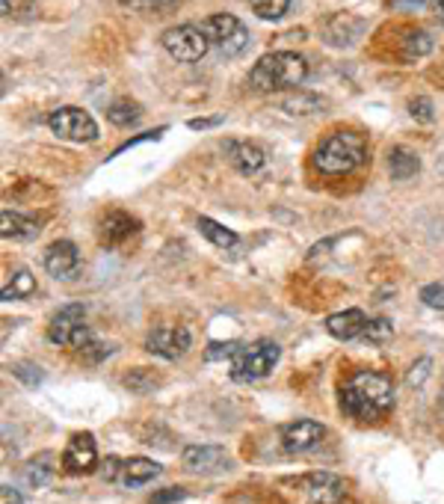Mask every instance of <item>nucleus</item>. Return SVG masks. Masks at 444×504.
I'll use <instances>...</instances> for the list:
<instances>
[{"label": "nucleus", "mask_w": 444, "mask_h": 504, "mask_svg": "<svg viewBox=\"0 0 444 504\" xmlns=\"http://www.w3.org/2000/svg\"><path fill=\"white\" fill-rule=\"evenodd\" d=\"M338 401L356 422H377L394 410V383L379 371H356L341 386Z\"/></svg>", "instance_id": "f257e3e1"}, {"label": "nucleus", "mask_w": 444, "mask_h": 504, "mask_svg": "<svg viewBox=\"0 0 444 504\" xmlns=\"http://www.w3.org/2000/svg\"><path fill=\"white\" fill-rule=\"evenodd\" d=\"M308 78L305 57L294 51H273L261 57L255 68L249 71V83L258 92H275V89H296Z\"/></svg>", "instance_id": "f03ea898"}, {"label": "nucleus", "mask_w": 444, "mask_h": 504, "mask_svg": "<svg viewBox=\"0 0 444 504\" xmlns=\"http://www.w3.org/2000/svg\"><path fill=\"white\" fill-rule=\"evenodd\" d=\"M367 161V142L356 131H335L315 152V166L323 175H346Z\"/></svg>", "instance_id": "7ed1b4c3"}, {"label": "nucleus", "mask_w": 444, "mask_h": 504, "mask_svg": "<svg viewBox=\"0 0 444 504\" xmlns=\"http://www.w3.org/2000/svg\"><path fill=\"white\" fill-rule=\"evenodd\" d=\"M279 356H282V347L270 339L240 344V351L232 356V380L234 383L263 380L267 374H273L275 365H279Z\"/></svg>", "instance_id": "20e7f679"}, {"label": "nucleus", "mask_w": 444, "mask_h": 504, "mask_svg": "<svg viewBox=\"0 0 444 504\" xmlns=\"http://www.w3.org/2000/svg\"><path fill=\"white\" fill-rule=\"evenodd\" d=\"M87 306L83 303H68L57 311V315L51 318V323H47V341L54 344H63V347H75V351H80L83 344L92 341V335L87 330Z\"/></svg>", "instance_id": "39448f33"}, {"label": "nucleus", "mask_w": 444, "mask_h": 504, "mask_svg": "<svg viewBox=\"0 0 444 504\" xmlns=\"http://www.w3.org/2000/svg\"><path fill=\"white\" fill-rule=\"evenodd\" d=\"M160 45L166 47V54L178 63H199L201 57L208 54L211 39L205 27H196V24H178V27H170L160 36Z\"/></svg>", "instance_id": "423d86ee"}, {"label": "nucleus", "mask_w": 444, "mask_h": 504, "mask_svg": "<svg viewBox=\"0 0 444 504\" xmlns=\"http://www.w3.org/2000/svg\"><path fill=\"white\" fill-rule=\"evenodd\" d=\"M201 27H205L208 39L220 47L222 57H240L249 47L246 24L237 16H232V12H217V16H211Z\"/></svg>", "instance_id": "0eeeda50"}, {"label": "nucleus", "mask_w": 444, "mask_h": 504, "mask_svg": "<svg viewBox=\"0 0 444 504\" xmlns=\"http://www.w3.org/2000/svg\"><path fill=\"white\" fill-rule=\"evenodd\" d=\"M47 128H51L59 140H71V142L98 140V125H95V119L87 110H80V107H59V110L47 116Z\"/></svg>", "instance_id": "6e6552de"}, {"label": "nucleus", "mask_w": 444, "mask_h": 504, "mask_svg": "<svg viewBox=\"0 0 444 504\" xmlns=\"http://www.w3.org/2000/svg\"><path fill=\"white\" fill-rule=\"evenodd\" d=\"M181 463L190 475H217L232 469V457L222 446H187L181 451Z\"/></svg>", "instance_id": "1a4fd4ad"}, {"label": "nucleus", "mask_w": 444, "mask_h": 504, "mask_svg": "<svg viewBox=\"0 0 444 504\" xmlns=\"http://www.w3.org/2000/svg\"><path fill=\"white\" fill-rule=\"evenodd\" d=\"M190 344H193V335H190L187 327H158V330L149 332L146 351L154 353V356H160V359H170V362H172V359L187 356Z\"/></svg>", "instance_id": "9d476101"}, {"label": "nucleus", "mask_w": 444, "mask_h": 504, "mask_svg": "<svg viewBox=\"0 0 444 504\" xmlns=\"http://www.w3.org/2000/svg\"><path fill=\"white\" fill-rule=\"evenodd\" d=\"M323 436H326V427H323L320 422L299 418V422L282 427V448L287 454H308L320 446Z\"/></svg>", "instance_id": "9b49d317"}, {"label": "nucleus", "mask_w": 444, "mask_h": 504, "mask_svg": "<svg viewBox=\"0 0 444 504\" xmlns=\"http://www.w3.org/2000/svg\"><path fill=\"white\" fill-rule=\"evenodd\" d=\"M98 466V448L92 434H75L63 451V469L68 475H89Z\"/></svg>", "instance_id": "f8f14e48"}, {"label": "nucleus", "mask_w": 444, "mask_h": 504, "mask_svg": "<svg viewBox=\"0 0 444 504\" xmlns=\"http://www.w3.org/2000/svg\"><path fill=\"white\" fill-rule=\"evenodd\" d=\"M303 487H305L308 499L315 504H341L344 496H346L344 478L332 475V472H311L303 481Z\"/></svg>", "instance_id": "ddd939ff"}, {"label": "nucleus", "mask_w": 444, "mask_h": 504, "mask_svg": "<svg viewBox=\"0 0 444 504\" xmlns=\"http://www.w3.org/2000/svg\"><path fill=\"white\" fill-rule=\"evenodd\" d=\"M77 264H80V252L71 241H54L45 249V270L57 276V279H68L77 270Z\"/></svg>", "instance_id": "4468645a"}, {"label": "nucleus", "mask_w": 444, "mask_h": 504, "mask_svg": "<svg viewBox=\"0 0 444 504\" xmlns=\"http://www.w3.org/2000/svg\"><path fill=\"white\" fill-rule=\"evenodd\" d=\"M367 323L370 320L365 318L362 309H344V311H335V315L326 318V330L338 341H353V339H362Z\"/></svg>", "instance_id": "2eb2a0df"}, {"label": "nucleus", "mask_w": 444, "mask_h": 504, "mask_svg": "<svg viewBox=\"0 0 444 504\" xmlns=\"http://www.w3.org/2000/svg\"><path fill=\"white\" fill-rule=\"evenodd\" d=\"M137 232H139V220L130 217V214H125V211H110L101 220V244H107V247L125 244L128 237H134Z\"/></svg>", "instance_id": "dca6fc26"}, {"label": "nucleus", "mask_w": 444, "mask_h": 504, "mask_svg": "<svg viewBox=\"0 0 444 504\" xmlns=\"http://www.w3.org/2000/svg\"><path fill=\"white\" fill-rule=\"evenodd\" d=\"M228 158H232L240 175H255L267 163V152L255 146V142H228Z\"/></svg>", "instance_id": "f3484780"}, {"label": "nucleus", "mask_w": 444, "mask_h": 504, "mask_svg": "<svg viewBox=\"0 0 444 504\" xmlns=\"http://www.w3.org/2000/svg\"><path fill=\"white\" fill-rule=\"evenodd\" d=\"M160 475V466L149 460V457H130L122 463V472H119V484L134 489V487H146L154 478Z\"/></svg>", "instance_id": "a211bd4d"}, {"label": "nucleus", "mask_w": 444, "mask_h": 504, "mask_svg": "<svg viewBox=\"0 0 444 504\" xmlns=\"http://www.w3.org/2000/svg\"><path fill=\"white\" fill-rule=\"evenodd\" d=\"M0 235L12 237V241H33L36 235H39V220H33V217H21L18 211H4L0 214Z\"/></svg>", "instance_id": "6ab92c4d"}, {"label": "nucleus", "mask_w": 444, "mask_h": 504, "mask_svg": "<svg viewBox=\"0 0 444 504\" xmlns=\"http://www.w3.org/2000/svg\"><path fill=\"white\" fill-rule=\"evenodd\" d=\"M388 173L394 182H409L418 173H421V161H418V154L406 146H398L388 152Z\"/></svg>", "instance_id": "aec40b11"}, {"label": "nucleus", "mask_w": 444, "mask_h": 504, "mask_svg": "<svg viewBox=\"0 0 444 504\" xmlns=\"http://www.w3.org/2000/svg\"><path fill=\"white\" fill-rule=\"evenodd\" d=\"M51 463H54V454H39V457H33L27 466H24V481H27L30 487H45L54 475Z\"/></svg>", "instance_id": "412c9836"}, {"label": "nucleus", "mask_w": 444, "mask_h": 504, "mask_svg": "<svg viewBox=\"0 0 444 504\" xmlns=\"http://www.w3.org/2000/svg\"><path fill=\"white\" fill-rule=\"evenodd\" d=\"M36 291V276L30 273V270H15V273H12V279L4 285V294H0V297H4L6 299V303H12V299H24V297H30Z\"/></svg>", "instance_id": "4be33fe9"}, {"label": "nucleus", "mask_w": 444, "mask_h": 504, "mask_svg": "<svg viewBox=\"0 0 444 504\" xmlns=\"http://www.w3.org/2000/svg\"><path fill=\"white\" fill-rule=\"evenodd\" d=\"M199 232L205 235L213 247H220V249H232V247L237 244V235H234L232 229H225L222 223L211 220V217H201V220H199Z\"/></svg>", "instance_id": "5701e85b"}, {"label": "nucleus", "mask_w": 444, "mask_h": 504, "mask_svg": "<svg viewBox=\"0 0 444 504\" xmlns=\"http://www.w3.org/2000/svg\"><path fill=\"white\" fill-rule=\"evenodd\" d=\"M433 51V36L427 30H412L403 39V59H421Z\"/></svg>", "instance_id": "b1692460"}, {"label": "nucleus", "mask_w": 444, "mask_h": 504, "mask_svg": "<svg viewBox=\"0 0 444 504\" xmlns=\"http://www.w3.org/2000/svg\"><path fill=\"white\" fill-rule=\"evenodd\" d=\"M122 6L139 12V16H170L181 6V0H122Z\"/></svg>", "instance_id": "393cba45"}, {"label": "nucleus", "mask_w": 444, "mask_h": 504, "mask_svg": "<svg viewBox=\"0 0 444 504\" xmlns=\"http://www.w3.org/2000/svg\"><path fill=\"white\" fill-rule=\"evenodd\" d=\"M139 116H142V110H139V104H134V101H116V104L107 107V119H110V122L119 125V128H128V125L139 122Z\"/></svg>", "instance_id": "a878e982"}, {"label": "nucleus", "mask_w": 444, "mask_h": 504, "mask_svg": "<svg viewBox=\"0 0 444 504\" xmlns=\"http://www.w3.org/2000/svg\"><path fill=\"white\" fill-rule=\"evenodd\" d=\"M291 9V0H252V12L263 21H279Z\"/></svg>", "instance_id": "bb28decb"}, {"label": "nucleus", "mask_w": 444, "mask_h": 504, "mask_svg": "<svg viewBox=\"0 0 444 504\" xmlns=\"http://www.w3.org/2000/svg\"><path fill=\"white\" fill-rule=\"evenodd\" d=\"M391 335H394V323H391V320H386V318H377V320H370V323H367V330L362 332V339L379 347V344L391 341Z\"/></svg>", "instance_id": "cd10ccee"}, {"label": "nucleus", "mask_w": 444, "mask_h": 504, "mask_svg": "<svg viewBox=\"0 0 444 504\" xmlns=\"http://www.w3.org/2000/svg\"><path fill=\"white\" fill-rule=\"evenodd\" d=\"M12 374H15L24 386H30V389H36L39 383L45 380V374H42V368L39 365H33V362H18V365H12Z\"/></svg>", "instance_id": "c85d7f7f"}, {"label": "nucleus", "mask_w": 444, "mask_h": 504, "mask_svg": "<svg viewBox=\"0 0 444 504\" xmlns=\"http://www.w3.org/2000/svg\"><path fill=\"white\" fill-rule=\"evenodd\" d=\"M421 299H424V306L444 311V285H441V282L424 285V288H421Z\"/></svg>", "instance_id": "c756f323"}, {"label": "nucleus", "mask_w": 444, "mask_h": 504, "mask_svg": "<svg viewBox=\"0 0 444 504\" xmlns=\"http://www.w3.org/2000/svg\"><path fill=\"white\" fill-rule=\"evenodd\" d=\"M409 113L418 119V122H433V119H436L433 101H429V99H412L409 101Z\"/></svg>", "instance_id": "7c9ffc66"}, {"label": "nucleus", "mask_w": 444, "mask_h": 504, "mask_svg": "<svg viewBox=\"0 0 444 504\" xmlns=\"http://www.w3.org/2000/svg\"><path fill=\"white\" fill-rule=\"evenodd\" d=\"M77 353H80V359H87V362H98V359H104V356L113 353V347L98 344V341H87Z\"/></svg>", "instance_id": "2f4dec72"}, {"label": "nucleus", "mask_w": 444, "mask_h": 504, "mask_svg": "<svg viewBox=\"0 0 444 504\" xmlns=\"http://www.w3.org/2000/svg\"><path fill=\"white\" fill-rule=\"evenodd\" d=\"M237 351H240V344H237V341H225V344H220V341H217V344H211V347H208V353H205V356L211 359V362H217V359H232Z\"/></svg>", "instance_id": "473e14b6"}, {"label": "nucleus", "mask_w": 444, "mask_h": 504, "mask_svg": "<svg viewBox=\"0 0 444 504\" xmlns=\"http://www.w3.org/2000/svg\"><path fill=\"white\" fill-rule=\"evenodd\" d=\"M184 499H187L184 487H170V489H163V493H154L151 504H172V501H184Z\"/></svg>", "instance_id": "72a5a7b5"}, {"label": "nucleus", "mask_w": 444, "mask_h": 504, "mask_svg": "<svg viewBox=\"0 0 444 504\" xmlns=\"http://www.w3.org/2000/svg\"><path fill=\"white\" fill-rule=\"evenodd\" d=\"M119 472H122V460H119V457H110V460L104 463L101 478H104V481H119Z\"/></svg>", "instance_id": "f704fd0d"}, {"label": "nucleus", "mask_w": 444, "mask_h": 504, "mask_svg": "<svg viewBox=\"0 0 444 504\" xmlns=\"http://www.w3.org/2000/svg\"><path fill=\"white\" fill-rule=\"evenodd\" d=\"M427 368H429V359H421V362H418V368H412V374H409V386H421L424 377H427Z\"/></svg>", "instance_id": "c9c22d12"}, {"label": "nucleus", "mask_w": 444, "mask_h": 504, "mask_svg": "<svg viewBox=\"0 0 444 504\" xmlns=\"http://www.w3.org/2000/svg\"><path fill=\"white\" fill-rule=\"evenodd\" d=\"M0 504H24V501H21V496H18V489L0 487Z\"/></svg>", "instance_id": "e433bc0d"}, {"label": "nucleus", "mask_w": 444, "mask_h": 504, "mask_svg": "<svg viewBox=\"0 0 444 504\" xmlns=\"http://www.w3.org/2000/svg\"><path fill=\"white\" fill-rule=\"evenodd\" d=\"M222 119L220 116H213V119H190V128L199 131V128H213V125H220Z\"/></svg>", "instance_id": "4c0bfd02"}, {"label": "nucleus", "mask_w": 444, "mask_h": 504, "mask_svg": "<svg viewBox=\"0 0 444 504\" xmlns=\"http://www.w3.org/2000/svg\"><path fill=\"white\" fill-rule=\"evenodd\" d=\"M427 4V0H394V6H400V9H421Z\"/></svg>", "instance_id": "58836bf2"}, {"label": "nucleus", "mask_w": 444, "mask_h": 504, "mask_svg": "<svg viewBox=\"0 0 444 504\" xmlns=\"http://www.w3.org/2000/svg\"><path fill=\"white\" fill-rule=\"evenodd\" d=\"M436 18H439V24L444 27V0H439V6H436Z\"/></svg>", "instance_id": "ea45409f"}, {"label": "nucleus", "mask_w": 444, "mask_h": 504, "mask_svg": "<svg viewBox=\"0 0 444 504\" xmlns=\"http://www.w3.org/2000/svg\"><path fill=\"white\" fill-rule=\"evenodd\" d=\"M441 410H444V394H441Z\"/></svg>", "instance_id": "a19ab883"}]
</instances>
